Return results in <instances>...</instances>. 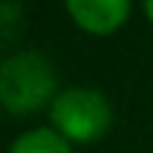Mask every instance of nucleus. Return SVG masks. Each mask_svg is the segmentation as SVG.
<instances>
[{
	"label": "nucleus",
	"instance_id": "f257e3e1",
	"mask_svg": "<svg viewBox=\"0 0 153 153\" xmlns=\"http://www.w3.org/2000/svg\"><path fill=\"white\" fill-rule=\"evenodd\" d=\"M57 96V69L39 51H15L0 60V108L12 117H30Z\"/></svg>",
	"mask_w": 153,
	"mask_h": 153
},
{
	"label": "nucleus",
	"instance_id": "f03ea898",
	"mask_svg": "<svg viewBox=\"0 0 153 153\" xmlns=\"http://www.w3.org/2000/svg\"><path fill=\"white\" fill-rule=\"evenodd\" d=\"M114 108L96 87H63L48 105V126H54L69 144H93L108 135Z\"/></svg>",
	"mask_w": 153,
	"mask_h": 153
},
{
	"label": "nucleus",
	"instance_id": "7ed1b4c3",
	"mask_svg": "<svg viewBox=\"0 0 153 153\" xmlns=\"http://www.w3.org/2000/svg\"><path fill=\"white\" fill-rule=\"evenodd\" d=\"M63 6L87 36H114L132 15V0H63Z\"/></svg>",
	"mask_w": 153,
	"mask_h": 153
},
{
	"label": "nucleus",
	"instance_id": "20e7f679",
	"mask_svg": "<svg viewBox=\"0 0 153 153\" xmlns=\"http://www.w3.org/2000/svg\"><path fill=\"white\" fill-rule=\"evenodd\" d=\"M6 153H75V144H69L54 126H33L24 129Z\"/></svg>",
	"mask_w": 153,
	"mask_h": 153
},
{
	"label": "nucleus",
	"instance_id": "39448f33",
	"mask_svg": "<svg viewBox=\"0 0 153 153\" xmlns=\"http://www.w3.org/2000/svg\"><path fill=\"white\" fill-rule=\"evenodd\" d=\"M141 9H144V18L153 24V0H141Z\"/></svg>",
	"mask_w": 153,
	"mask_h": 153
}]
</instances>
